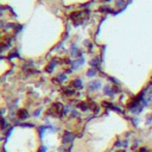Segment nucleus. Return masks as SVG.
I'll list each match as a JSON object with an SVG mask.
<instances>
[{
	"label": "nucleus",
	"mask_w": 152,
	"mask_h": 152,
	"mask_svg": "<svg viewBox=\"0 0 152 152\" xmlns=\"http://www.w3.org/2000/svg\"><path fill=\"white\" fill-rule=\"evenodd\" d=\"M37 152H48V146L46 145H39Z\"/></svg>",
	"instance_id": "obj_8"
},
{
	"label": "nucleus",
	"mask_w": 152,
	"mask_h": 152,
	"mask_svg": "<svg viewBox=\"0 0 152 152\" xmlns=\"http://www.w3.org/2000/svg\"><path fill=\"white\" fill-rule=\"evenodd\" d=\"M129 145H130V140H129V139H126V138L118 139V140H115V142H114V144H113V146L117 147V149H127Z\"/></svg>",
	"instance_id": "obj_3"
},
{
	"label": "nucleus",
	"mask_w": 152,
	"mask_h": 152,
	"mask_svg": "<svg viewBox=\"0 0 152 152\" xmlns=\"http://www.w3.org/2000/svg\"><path fill=\"white\" fill-rule=\"evenodd\" d=\"M104 94L107 95V96L113 97L114 96V87H112V86H105L104 87Z\"/></svg>",
	"instance_id": "obj_5"
},
{
	"label": "nucleus",
	"mask_w": 152,
	"mask_h": 152,
	"mask_svg": "<svg viewBox=\"0 0 152 152\" xmlns=\"http://www.w3.org/2000/svg\"><path fill=\"white\" fill-rule=\"evenodd\" d=\"M84 63V58L80 57V58H76V61H74L73 63V69H79L81 66H83Z\"/></svg>",
	"instance_id": "obj_6"
},
{
	"label": "nucleus",
	"mask_w": 152,
	"mask_h": 152,
	"mask_svg": "<svg viewBox=\"0 0 152 152\" xmlns=\"http://www.w3.org/2000/svg\"><path fill=\"white\" fill-rule=\"evenodd\" d=\"M30 117V114L26 109H20L17 112V118L19 119V121H24V120H26L28 118Z\"/></svg>",
	"instance_id": "obj_4"
},
{
	"label": "nucleus",
	"mask_w": 152,
	"mask_h": 152,
	"mask_svg": "<svg viewBox=\"0 0 152 152\" xmlns=\"http://www.w3.org/2000/svg\"><path fill=\"white\" fill-rule=\"evenodd\" d=\"M134 152H152V151L149 150L147 147H139V149H137Z\"/></svg>",
	"instance_id": "obj_10"
},
{
	"label": "nucleus",
	"mask_w": 152,
	"mask_h": 152,
	"mask_svg": "<svg viewBox=\"0 0 152 152\" xmlns=\"http://www.w3.org/2000/svg\"><path fill=\"white\" fill-rule=\"evenodd\" d=\"M39 115H41V109H36L35 113H33V117L37 118V117H39Z\"/></svg>",
	"instance_id": "obj_11"
},
{
	"label": "nucleus",
	"mask_w": 152,
	"mask_h": 152,
	"mask_svg": "<svg viewBox=\"0 0 152 152\" xmlns=\"http://www.w3.org/2000/svg\"><path fill=\"white\" fill-rule=\"evenodd\" d=\"M101 87H102V82H101L100 80L91 81L89 83L87 84L88 91H91V92H97L99 89H101Z\"/></svg>",
	"instance_id": "obj_2"
},
{
	"label": "nucleus",
	"mask_w": 152,
	"mask_h": 152,
	"mask_svg": "<svg viewBox=\"0 0 152 152\" xmlns=\"http://www.w3.org/2000/svg\"><path fill=\"white\" fill-rule=\"evenodd\" d=\"M74 87H76V88H81V87H82V81H81L80 79H76V80L74 81Z\"/></svg>",
	"instance_id": "obj_9"
},
{
	"label": "nucleus",
	"mask_w": 152,
	"mask_h": 152,
	"mask_svg": "<svg viewBox=\"0 0 152 152\" xmlns=\"http://www.w3.org/2000/svg\"><path fill=\"white\" fill-rule=\"evenodd\" d=\"M95 75H96V69H95V68L89 69V70H88V73H87V76H88V77H94Z\"/></svg>",
	"instance_id": "obj_7"
},
{
	"label": "nucleus",
	"mask_w": 152,
	"mask_h": 152,
	"mask_svg": "<svg viewBox=\"0 0 152 152\" xmlns=\"http://www.w3.org/2000/svg\"><path fill=\"white\" fill-rule=\"evenodd\" d=\"M75 138H76V134L74 132H70V131H64L61 137V143L63 145H70L74 140H75Z\"/></svg>",
	"instance_id": "obj_1"
}]
</instances>
